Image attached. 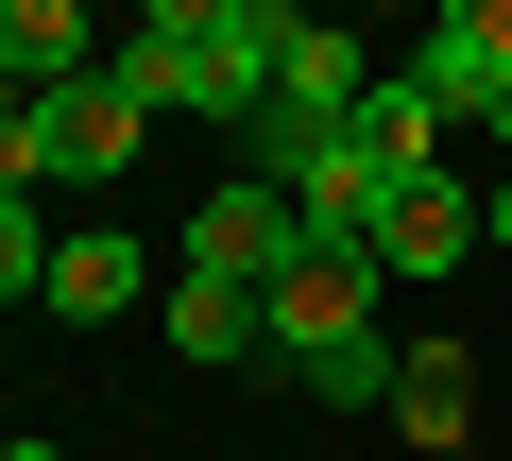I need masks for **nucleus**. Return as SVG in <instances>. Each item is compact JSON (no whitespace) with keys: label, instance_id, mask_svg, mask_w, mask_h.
<instances>
[{"label":"nucleus","instance_id":"nucleus-1","mask_svg":"<svg viewBox=\"0 0 512 461\" xmlns=\"http://www.w3.org/2000/svg\"><path fill=\"white\" fill-rule=\"evenodd\" d=\"M274 52H291V18H274V0H154V18L120 35V86H137L154 120H222V137H256V103H274Z\"/></svg>","mask_w":512,"mask_h":461},{"label":"nucleus","instance_id":"nucleus-11","mask_svg":"<svg viewBox=\"0 0 512 461\" xmlns=\"http://www.w3.org/2000/svg\"><path fill=\"white\" fill-rule=\"evenodd\" d=\"M171 342L222 376V359H274V308H256V291H222V274H171Z\"/></svg>","mask_w":512,"mask_h":461},{"label":"nucleus","instance_id":"nucleus-8","mask_svg":"<svg viewBox=\"0 0 512 461\" xmlns=\"http://www.w3.org/2000/svg\"><path fill=\"white\" fill-rule=\"evenodd\" d=\"M342 137H359V171H376V188H427V171H444V103H427L410 69H376V103H359Z\"/></svg>","mask_w":512,"mask_h":461},{"label":"nucleus","instance_id":"nucleus-15","mask_svg":"<svg viewBox=\"0 0 512 461\" xmlns=\"http://www.w3.org/2000/svg\"><path fill=\"white\" fill-rule=\"evenodd\" d=\"M0 461H69V444H0Z\"/></svg>","mask_w":512,"mask_h":461},{"label":"nucleus","instance_id":"nucleus-4","mask_svg":"<svg viewBox=\"0 0 512 461\" xmlns=\"http://www.w3.org/2000/svg\"><path fill=\"white\" fill-rule=\"evenodd\" d=\"M291 257H308L291 188H256V171H239V188H205V222H188V257H171V274H222V291L274 308V274H291Z\"/></svg>","mask_w":512,"mask_h":461},{"label":"nucleus","instance_id":"nucleus-5","mask_svg":"<svg viewBox=\"0 0 512 461\" xmlns=\"http://www.w3.org/2000/svg\"><path fill=\"white\" fill-rule=\"evenodd\" d=\"M478 240H495V188H461V171H427V188L376 205V274H461Z\"/></svg>","mask_w":512,"mask_h":461},{"label":"nucleus","instance_id":"nucleus-14","mask_svg":"<svg viewBox=\"0 0 512 461\" xmlns=\"http://www.w3.org/2000/svg\"><path fill=\"white\" fill-rule=\"evenodd\" d=\"M495 257H512V188H495Z\"/></svg>","mask_w":512,"mask_h":461},{"label":"nucleus","instance_id":"nucleus-16","mask_svg":"<svg viewBox=\"0 0 512 461\" xmlns=\"http://www.w3.org/2000/svg\"><path fill=\"white\" fill-rule=\"evenodd\" d=\"M478 120H495V137H512V86H495V103H478Z\"/></svg>","mask_w":512,"mask_h":461},{"label":"nucleus","instance_id":"nucleus-10","mask_svg":"<svg viewBox=\"0 0 512 461\" xmlns=\"http://www.w3.org/2000/svg\"><path fill=\"white\" fill-rule=\"evenodd\" d=\"M393 427H410V444H478V359H461V342H410V359H393Z\"/></svg>","mask_w":512,"mask_h":461},{"label":"nucleus","instance_id":"nucleus-9","mask_svg":"<svg viewBox=\"0 0 512 461\" xmlns=\"http://www.w3.org/2000/svg\"><path fill=\"white\" fill-rule=\"evenodd\" d=\"M0 69H18V86L52 103V86H86V69H120V52H103V35L69 18V0H0Z\"/></svg>","mask_w":512,"mask_h":461},{"label":"nucleus","instance_id":"nucleus-12","mask_svg":"<svg viewBox=\"0 0 512 461\" xmlns=\"http://www.w3.org/2000/svg\"><path fill=\"white\" fill-rule=\"evenodd\" d=\"M35 274H52V222H35V188H0V308H35Z\"/></svg>","mask_w":512,"mask_h":461},{"label":"nucleus","instance_id":"nucleus-2","mask_svg":"<svg viewBox=\"0 0 512 461\" xmlns=\"http://www.w3.org/2000/svg\"><path fill=\"white\" fill-rule=\"evenodd\" d=\"M376 308H393L376 240H308V257L274 274V359H291L325 410H393V359H410V342H393Z\"/></svg>","mask_w":512,"mask_h":461},{"label":"nucleus","instance_id":"nucleus-6","mask_svg":"<svg viewBox=\"0 0 512 461\" xmlns=\"http://www.w3.org/2000/svg\"><path fill=\"white\" fill-rule=\"evenodd\" d=\"M137 291H154V257L120 240V222H52V274H35V308H52V325H120Z\"/></svg>","mask_w":512,"mask_h":461},{"label":"nucleus","instance_id":"nucleus-3","mask_svg":"<svg viewBox=\"0 0 512 461\" xmlns=\"http://www.w3.org/2000/svg\"><path fill=\"white\" fill-rule=\"evenodd\" d=\"M137 137H154V103H137L120 69H86V86H52V103H35L18 188H120V171H137Z\"/></svg>","mask_w":512,"mask_h":461},{"label":"nucleus","instance_id":"nucleus-7","mask_svg":"<svg viewBox=\"0 0 512 461\" xmlns=\"http://www.w3.org/2000/svg\"><path fill=\"white\" fill-rule=\"evenodd\" d=\"M410 86H427L444 120H478V103L512 86V0H444V18H427V52H410Z\"/></svg>","mask_w":512,"mask_h":461},{"label":"nucleus","instance_id":"nucleus-13","mask_svg":"<svg viewBox=\"0 0 512 461\" xmlns=\"http://www.w3.org/2000/svg\"><path fill=\"white\" fill-rule=\"evenodd\" d=\"M18 137H35V86L0 69V188H18Z\"/></svg>","mask_w":512,"mask_h":461}]
</instances>
